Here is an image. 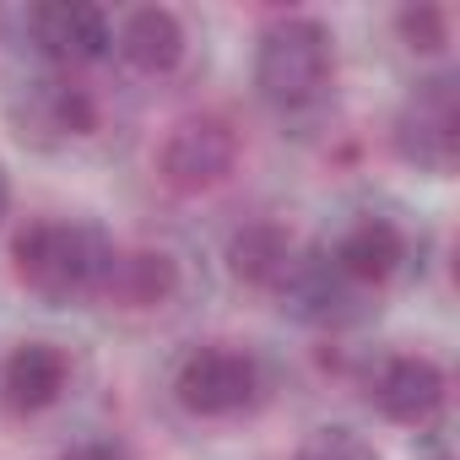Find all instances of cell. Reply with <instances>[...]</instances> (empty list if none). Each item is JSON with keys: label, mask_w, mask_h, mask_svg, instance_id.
<instances>
[{"label": "cell", "mask_w": 460, "mask_h": 460, "mask_svg": "<svg viewBox=\"0 0 460 460\" xmlns=\"http://www.w3.org/2000/svg\"><path fill=\"white\" fill-rule=\"evenodd\" d=\"M109 261H114V244L103 227L93 222H66V217H49V222H28L17 244H12V266H17V282L44 298V304H76V298H98L103 277H109Z\"/></svg>", "instance_id": "1"}, {"label": "cell", "mask_w": 460, "mask_h": 460, "mask_svg": "<svg viewBox=\"0 0 460 460\" xmlns=\"http://www.w3.org/2000/svg\"><path fill=\"white\" fill-rule=\"evenodd\" d=\"M173 293H179V266L163 250H130V255L114 250L109 277L98 288V298H109L119 309H163Z\"/></svg>", "instance_id": "12"}, {"label": "cell", "mask_w": 460, "mask_h": 460, "mask_svg": "<svg viewBox=\"0 0 460 460\" xmlns=\"http://www.w3.org/2000/svg\"><path fill=\"white\" fill-rule=\"evenodd\" d=\"M6 211H12V179H6V163H0V222H6Z\"/></svg>", "instance_id": "17"}, {"label": "cell", "mask_w": 460, "mask_h": 460, "mask_svg": "<svg viewBox=\"0 0 460 460\" xmlns=\"http://www.w3.org/2000/svg\"><path fill=\"white\" fill-rule=\"evenodd\" d=\"M114 49L125 55L130 71H141V76H168V71H179L190 39H184V22H179L168 6H141V12H130V17L119 22Z\"/></svg>", "instance_id": "11"}, {"label": "cell", "mask_w": 460, "mask_h": 460, "mask_svg": "<svg viewBox=\"0 0 460 460\" xmlns=\"http://www.w3.org/2000/svg\"><path fill=\"white\" fill-rule=\"evenodd\" d=\"M358 293L363 288H385L401 266H406V234L390 222V217H358L347 234L331 244L325 255Z\"/></svg>", "instance_id": "9"}, {"label": "cell", "mask_w": 460, "mask_h": 460, "mask_svg": "<svg viewBox=\"0 0 460 460\" xmlns=\"http://www.w3.org/2000/svg\"><path fill=\"white\" fill-rule=\"evenodd\" d=\"M60 460H130V449H125L119 438H82V444H71Z\"/></svg>", "instance_id": "16"}, {"label": "cell", "mask_w": 460, "mask_h": 460, "mask_svg": "<svg viewBox=\"0 0 460 460\" xmlns=\"http://www.w3.org/2000/svg\"><path fill=\"white\" fill-rule=\"evenodd\" d=\"M293 460H379V449H374L358 428H347V422H325V428H314V433L298 444Z\"/></svg>", "instance_id": "15"}, {"label": "cell", "mask_w": 460, "mask_h": 460, "mask_svg": "<svg viewBox=\"0 0 460 460\" xmlns=\"http://www.w3.org/2000/svg\"><path fill=\"white\" fill-rule=\"evenodd\" d=\"M395 157L411 163L417 173L449 179L460 157V93L449 76H428L411 87V98L395 109Z\"/></svg>", "instance_id": "3"}, {"label": "cell", "mask_w": 460, "mask_h": 460, "mask_svg": "<svg viewBox=\"0 0 460 460\" xmlns=\"http://www.w3.org/2000/svg\"><path fill=\"white\" fill-rule=\"evenodd\" d=\"M444 368L422 352H390L368 374V406L395 428H428L444 411Z\"/></svg>", "instance_id": "7"}, {"label": "cell", "mask_w": 460, "mask_h": 460, "mask_svg": "<svg viewBox=\"0 0 460 460\" xmlns=\"http://www.w3.org/2000/svg\"><path fill=\"white\" fill-rule=\"evenodd\" d=\"M395 33H401V44L411 55H444V44H449V12L417 0V6L395 12Z\"/></svg>", "instance_id": "14"}, {"label": "cell", "mask_w": 460, "mask_h": 460, "mask_svg": "<svg viewBox=\"0 0 460 460\" xmlns=\"http://www.w3.org/2000/svg\"><path fill=\"white\" fill-rule=\"evenodd\" d=\"M28 33L33 44L55 60V66H93L114 49V33H109V17L87 0H49V6H33L28 12Z\"/></svg>", "instance_id": "8"}, {"label": "cell", "mask_w": 460, "mask_h": 460, "mask_svg": "<svg viewBox=\"0 0 460 460\" xmlns=\"http://www.w3.org/2000/svg\"><path fill=\"white\" fill-rule=\"evenodd\" d=\"M239 163V136L227 119L217 114H190L179 119L163 146H157V179L179 195H200V190H217Z\"/></svg>", "instance_id": "5"}, {"label": "cell", "mask_w": 460, "mask_h": 460, "mask_svg": "<svg viewBox=\"0 0 460 460\" xmlns=\"http://www.w3.org/2000/svg\"><path fill=\"white\" fill-rule=\"evenodd\" d=\"M6 119L28 146H66V141H82L98 130V103L87 87H76L66 76H33L12 93Z\"/></svg>", "instance_id": "6"}, {"label": "cell", "mask_w": 460, "mask_h": 460, "mask_svg": "<svg viewBox=\"0 0 460 460\" xmlns=\"http://www.w3.org/2000/svg\"><path fill=\"white\" fill-rule=\"evenodd\" d=\"M173 401L190 417H239L261 401V363L239 347H195L173 374Z\"/></svg>", "instance_id": "4"}, {"label": "cell", "mask_w": 460, "mask_h": 460, "mask_svg": "<svg viewBox=\"0 0 460 460\" xmlns=\"http://www.w3.org/2000/svg\"><path fill=\"white\" fill-rule=\"evenodd\" d=\"M293 239H288V227L282 222H244L234 239H227V271H234L239 282L250 288H266L277 293L293 271Z\"/></svg>", "instance_id": "13"}, {"label": "cell", "mask_w": 460, "mask_h": 460, "mask_svg": "<svg viewBox=\"0 0 460 460\" xmlns=\"http://www.w3.org/2000/svg\"><path fill=\"white\" fill-rule=\"evenodd\" d=\"M66 379H71V363L55 341H22L0 363V401L17 417H33V411H49L60 401Z\"/></svg>", "instance_id": "10"}, {"label": "cell", "mask_w": 460, "mask_h": 460, "mask_svg": "<svg viewBox=\"0 0 460 460\" xmlns=\"http://www.w3.org/2000/svg\"><path fill=\"white\" fill-rule=\"evenodd\" d=\"M336 76V39L320 17H282L255 44V87L271 109L298 114L325 98Z\"/></svg>", "instance_id": "2"}]
</instances>
